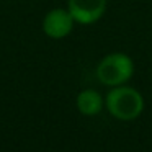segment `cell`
Instances as JSON below:
<instances>
[{
    "instance_id": "1",
    "label": "cell",
    "mask_w": 152,
    "mask_h": 152,
    "mask_svg": "<svg viewBox=\"0 0 152 152\" xmlns=\"http://www.w3.org/2000/svg\"><path fill=\"white\" fill-rule=\"evenodd\" d=\"M106 108L121 121H131L136 119L144 110V98L132 87L118 85L106 95Z\"/></svg>"
},
{
    "instance_id": "2",
    "label": "cell",
    "mask_w": 152,
    "mask_h": 152,
    "mask_svg": "<svg viewBox=\"0 0 152 152\" xmlns=\"http://www.w3.org/2000/svg\"><path fill=\"white\" fill-rule=\"evenodd\" d=\"M134 72V64L128 54L113 53L105 56L96 67V77L103 85H124Z\"/></svg>"
},
{
    "instance_id": "3",
    "label": "cell",
    "mask_w": 152,
    "mask_h": 152,
    "mask_svg": "<svg viewBox=\"0 0 152 152\" xmlns=\"http://www.w3.org/2000/svg\"><path fill=\"white\" fill-rule=\"evenodd\" d=\"M67 10L80 25H92L103 17L106 0H69Z\"/></svg>"
},
{
    "instance_id": "4",
    "label": "cell",
    "mask_w": 152,
    "mask_h": 152,
    "mask_svg": "<svg viewBox=\"0 0 152 152\" xmlns=\"http://www.w3.org/2000/svg\"><path fill=\"white\" fill-rule=\"evenodd\" d=\"M74 18L69 10L64 8H54L48 12L43 20V31L53 39H61L70 34L74 28Z\"/></svg>"
},
{
    "instance_id": "5",
    "label": "cell",
    "mask_w": 152,
    "mask_h": 152,
    "mask_svg": "<svg viewBox=\"0 0 152 152\" xmlns=\"http://www.w3.org/2000/svg\"><path fill=\"white\" fill-rule=\"evenodd\" d=\"M103 106V100L98 95V92L88 88V90H82L77 95V108L82 115L85 116H93L96 113L102 111Z\"/></svg>"
}]
</instances>
